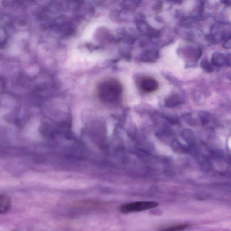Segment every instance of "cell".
Returning <instances> with one entry per match:
<instances>
[{"label":"cell","mask_w":231,"mask_h":231,"mask_svg":"<svg viewBox=\"0 0 231 231\" xmlns=\"http://www.w3.org/2000/svg\"><path fill=\"white\" fill-rule=\"evenodd\" d=\"M181 98L178 95L173 94L168 97L165 100V106L167 107H174L181 103Z\"/></svg>","instance_id":"6"},{"label":"cell","mask_w":231,"mask_h":231,"mask_svg":"<svg viewBox=\"0 0 231 231\" xmlns=\"http://www.w3.org/2000/svg\"><path fill=\"white\" fill-rule=\"evenodd\" d=\"M11 207V201L6 195H0V214H6L10 210Z\"/></svg>","instance_id":"5"},{"label":"cell","mask_w":231,"mask_h":231,"mask_svg":"<svg viewBox=\"0 0 231 231\" xmlns=\"http://www.w3.org/2000/svg\"><path fill=\"white\" fill-rule=\"evenodd\" d=\"M162 7V4L160 2H159L156 4L155 5L154 7V9L155 10H160Z\"/></svg>","instance_id":"18"},{"label":"cell","mask_w":231,"mask_h":231,"mask_svg":"<svg viewBox=\"0 0 231 231\" xmlns=\"http://www.w3.org/2000/svg\"><path fill=\"white\" fill-rule=\"evenodd\" d=\"M109 16L110 18L113 21L118 22L120 20H121L120 16V12L117 10H113L111 11Z\"/></svg>","instance_id":"12"},{"label":"cell","mask_w":231,"mask_h":231,"mask_svg":"<svg viewBox=\"0 0 231 231\" xmlns=\"http://www.w3.org/2000/svg\"><path fill=\"white\" fill-rule=\"evenodd\" d=\"M172 2L175 3L176 4H181L183 2V0H169Z\"/></svg>","instance_id":"19"},{"label":"cell","mask_w":231,"mask_h":231,"mask_svg":"<svg viewBox=\"0 0 231 231\" xmlns=\"http://www.w3.org/2000/svg\"><path fill=\"white\" fill-rule=\"evenodd\" d=\"M201 66L206 72L209 73L213 72L214 71V67L207 60H204L201 62Z\"/></svg>","instance_id":"11"},{"label":"cell","mask_w":231,"mask_h":231,"mask_svg":"<svg viewBox=\"0 0 231 231\" xmlns=\"http://www.w3.org/2000/svg\"><path fill=\"white\" fill-rule=\"evenodd\" d=\"M123 87L116 78H109L100 82L97 86L96 95L102 103L109 105H117L121 102Z\"/></svg>","instance_id":"1"},{"label":"cell","mask_w":231,"mask_h":231,"mask_svg":"<svg viewBox=\"0 0 231 231\" xmlns=\"http://www.w3.org/2000/svg\"><path fill=\"white\" fill-rule=\"evenodd\" d=\"M68 20L65 16H60L57 17L55 20V24L58 27H63L67 25Z\"/></svg>","instance_id":"10"},{"label":"cell","mask_w":231,"mask_h":231,"mask_svg":"<svg viewBox=\"0 0 231 231\" xmlns=\"http://www.w3.org/2000/svg\"><path fill=\"white\" fill-rule=\"evenodd\" d=\"M191 225L185 224L177 225L167 227L165 229H163L162 230L168 231H180L183 230L187 228H190Z\"/></svg>","instance_id":"8"},{"label":"cell","mask_w":231,"mask_h":231,"mask_svg":"<svg viewBox=\"0 0 231 231\" xmlns=\"http://www.w3.org/2000/svg\"><path fill=\"white\" fill-rule=\"evenodd\" d=\"M146 61L148 62L150 61H151L153 60H155L156 58V56H155V54H152L150 53H146Z\"/></svg>","instance_id":"15"},{"label":"cell","mask_w":231,"mask_h":231,"mask_svg":"<svg viewBox=\"0 0 231 231\" xmlns=\"http://www.w3.org/2000/svg\"><path fill=\"white\" fill-rule=\"evenodd\" d=\"M52 7L53 12H59L62 9L63 6L60 3L56 2L52 5Z\"/></svg>","instance_id":"14"},{"label":"cell","mask_w":231,"mask_h":231,"mask_svg":"<svg viewBox=\"0 0 231 231\" xmlns=\"http://www.w3.org/2000/svg\"><path fill=\"white\" fill-rule=\"evenodd\" d=\"M209 116L206 113H202L200 115V119H201L202 122H204L206 123V122L209 121Z\"/></svg>","instance_id":"16"},{"label":"cell","mask_w":231,"mask_h":231,"mask_svg":"<svg viewBox=\"0 0 231 231\" xmlns=\"http://www.w3.org/2000/svg\"><path fill=\"white\" fill-rule=\"evenodd\" d=\"M141 89L144 91L151 93L155 91L159 87V84L155 79L148 78L144 79L141 83Z\"/></svg>","instance_id":"4"},{"label":"cell","mask_w":231,"mask_h":231,"mask_svg":"<svg viewBox=\"0 0 231 231\" xmlns=\"http://www.w3.org/2000/svg\"><path fill=\"white\" fill-rule=\"evenodd\" d=\"M159 204L155 201H138L123 204L121 206L120 210L123 214L138 212L157 207Z\"/></svg>","instance_id":"2"},{"label":"cell","mask_w":231,"mask_h":231,"mask_svg":"<svg viewBox=\"0 0 231 231\" xmlns=\"http://www.w3.org/2000/svg\"><path fill=\"white\" fill-rule=\"evenodd\" d=\"M223 46L224 48H226V49H230L231 48V40L230 39H229L227 40L223 44Z\"/></svg>","instance_id":"17"},{"label":"cell","mask_w":231,"mask_h":231,"mask_svg":"<svg viewBox=\"0 0 231 231\" xmlns=\"http://www.w3.org/2000/svg\"><path fill=\"white\" fill-rule=\"evenodd\" d=\"M83 4V3L81 0H71L68 3V7L70 9L78 11Z\"/></svg>","instance_id":"9"},{"label":"cell","mask_w":231,"mask_h":231,"mask_svg":"<svg viewBox=\"0 0 231 231\" xmlns=\"http://www.w3.org/2000/svg\"><path fill=\"white\" fill-rule=\"evenodd\" d=\"M230 56H224L223 54L218 52L214 53L212 58V63L215 67H222L225 64L230 66Z\"/></svg>","instance_id":"3"},{"label":"cell","mask_w":231,"mask_h":231,"mask_svg":"<svg viewBox=\"0 0 231 231\" xmlns=\"http://www.w3.org/2000/svg\"><path fill=\"white\" fill-rule=\"evenodd\" d=\"M148 35L151 37H155L158 36L159 35V32L157 30H155L152 28H150L148 29Z\"/></svg>","instance_id":"13"},{"label":"cell","mask_w":231,"mask_h":231,"mask_svg":"<svg viewBox=\"0 0 231 231\" xmlns=\"http://www.w3.org/2000/svg\"><path fill=\"white\" fill-rule=\"evenodd\" d=\"M80 9L82 10V15L83 16L87 18H90L93 15L95 14V11L94 8L91 6H88V7H85L84 8H82V6L80 8Z\"/></svg>","instance_id":"7"}]
</instances>
